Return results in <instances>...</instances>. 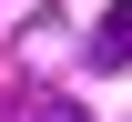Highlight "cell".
I'll return each mask as SVG.
<instances>
[{"mask_svg": "<svg viewBox=\"0 0 132 122\" xmlns=\"http://www.w3.org/2000/svg\"><path fill=\"white\" fill-rule=\"evenodd\" d=\"M92 71H132V0H112L92 31Z\"/></svg>", "mask_w": 132, "mask_h": 122, "instance_id": "6da1fadb", "label": "cell"}, {"mask_svg": "<svg viewBox=\"0 0 132 122\" xmlns=\"http://www.w3.org/2000/svg\"><path fill=\"white\" fill-rule=\"evenodd\" d=\"M31 122H92L81 102H31Z\"/></svg>", "mask_w": 132, "mask_h": 122, "instance_id": "7a4b0ae2", "label": "cell"}]
</instances>
